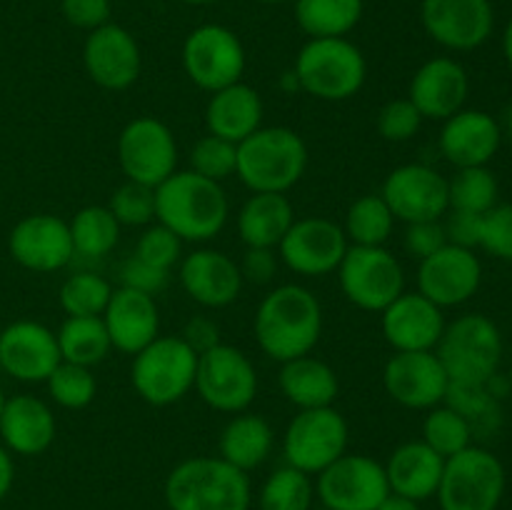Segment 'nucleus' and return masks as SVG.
I'll return each instance as SVG.
<instances>
[{"label":"nucleus","mask_w":512,"mask_h":510,"mask_svg":"<svg viewBox=\"0 0 512 510\" xmlns=\"http://www.w3.org/2000/svg\"><path fill=\"white\" fill-rule=\"evenodd\" d=\"M468 93V70L448 55L425 60L408 85V100L420 110L423 120H448L465 108Z\"/></svg>","instance_id":"obj_25"},{"label":"nucleus","mask_w":512,"mask_h":510,"mask_svg":"<svg viewBox=\"0 0 512 510\" xmlns=\"http://www.w3.org/2000/svg\"><path fill=\"white\" fill-rule=\"evenodd\" d=\"M383 465L390 493L423 503L438 493L445 458L423 440H408V443L398 445L390 453L388 463Z\"/></svg>","instance_id":"obj_30"},{"label":"nucleus","mask_w":512,"mask_h":510,"mask_svg":"<svg viewBox=\"0 0 512 510\" xmlns=\"http://www.w3.org/2000/svg\"><path fill=\"white\" fill-rule=\"evenodd\" d=\"M83 65L88 78L103 90H128L143 70V55L135 35L118 23L90 30L83 45Z\"/></svg>","instance_id":"obj_17"},{"label":"nucleus","mask_w":512,"mask_h":510,"mask_svg":"<svg viewBox=\"0 0 512 510\" xmlns=\"http://www.w3.org/2000/svg\"><path fill=\"white\" fill-rule=\"evenodd\" d=\"M260 380L253 360L240 348L218 343L198 355L195 370V393L208 408L218 413L238 415L253 405Z\"/></svg>","instance_id":"obj_10"},{"label":"nucleus","mask_w":512,"mask_h":510,"mask_svg":"<svg viewBox=\"0 0 512 510\" xmlns=\"http://www.w3.org/2000/svg\"><path fill=\"white\" fill-rule=\"evenodd\" d=\"M450 210L483 215L498 205V180L488 165L478 168H458L448 180Z\"/></svg>","instance_id":"obj_40"},{"label":"nucleus","mask_w":512,"mask_h":510,"mask_svg":"<svg viewBox=\"0 0 512 510\" xmlns=\"http://www.w3.org/2000/svg\"><path fill=\"white\" fill-rule=\"evenodd\" d=\"M348 440V420L338 408L298 410L283 433L285 465L318 475L348 453Z\"/></svg>","instance_id":"obj_11"},{"label":"nucleus","mask_w":512,"mask_h":510,"mask_svg":"<svg viewBox=\"0 0 512 510\" xmlns=\"http://www.w3.org/2000/svg\"><path fill=\"white\" fill-rule=\"evenodd\" d=\"M300 93L325 103L355 98L368 80V60L348 38H308L293 63Z\"/></svg>","instance_id":"obj_5"},{"label":"nucleus","mask_w":512,"mask_h":510,"mask_svg":"<svg viewBox=\"0 0 512 510\" xmlns=\"http://www.w3.org/2000/svg\"><path fill=\"white\" fill-rule=\"evenodd\" d=\"M55 433H58V420L43 398L28 393L5 398L0 413V443L10 453L25 458L45 453L53 445Z\"/></svg>","instance_id":"obj_28"},{"label":"nucleus","mask_w":512,"mask_h":510,"mask_svg":"<svg viewBox=\"0 0 512 510\" xmlns=\"http://www.w3.org/2000/svg\"><path fill=\"white\" fill-rule=\"evenodd\" d=\"M115 153L125 180L150 188H158L178 170V143L173 130L153 115L128 120L118 135Z\"/></svg>","instance_id":"obj_13"},{"label":"nucleus","mask_w":512,"mask_h":510,"mask_svg":"<svg viewBox=\"0 0 512 510\" xmlns=\"http://www.w3.org/2000/svg\"><path fill=\"white\" fill-rule=\"evenodd\" d=\"M445 405L458 410L473 425V433L475 425L498 415V398L490 393L488 383H453L450 380L448 393H445Z\"/></svg>","instance_id":"obj_46"},{"label":"nucleus","mask_w":512,"mask_h":510,"mask_svg":"<svg viewBox=\"0 0 512 510\" xmlns=\"http://www.w3.org/2000/svg\"><path fill=\"white\" fill-rule=\"evenodd\" d=\"M435 355L453 383H488L503 360V335L488 315H460L445 323Z\"/></svg>","instance_id":"obj_7"},{"label":"nucleus","mask_w":512,"mask_h":510,"mask_svg":"<svg viewBox=\"0 0 512 510\" xmlns=\"http://www.w3.org/2000/svg\"><path fill=\"white\" fill-rule=\"evenodd\" d=\"M163 495L170 510H250L253 505L248 473L220 455L180 460L165 478Z\"/></svg>","instance_id":"obj_3"},{"label":"nucleus","mask_w":512,"mask_h":510,"mask_svg":"<svg viewBox=\"0 0 512 510\" xmlns=\"http://www.w3.org/2000/svg\"><path fill=\"white\" fill-rule=\"evenodd\" d=\"M260 3H270V5H275V3H288V0H260Z\"/></svg>","instance_id":"obj_62"},{"label":"nucleus","mask_w":512,"mask_h":510,"mask_svg":"<svg viewBox=\"0 0 512 510\" xmlns=\"http://www.w3.org/2000/svg\"><path fill=\"white\" fill-rule=\"evenodd\" d=\"M180 58L190 83L205 93L240 83L248 65V55L238 35L218 23H205L190 30Z\"/></svg>","instance_id":"obj_12"},{"label":"nucleus","mask_w":512,"mask_h":510,"mask_svg":"<svg viewBox=\"0 0 512 510\" xmlns=\"http://www.w3.org/2000/svg\"><path fill=\"white\" fill-rule=\"evenodd\" d=\"M195 370L198 353L180 335H158L133 355L130 383L148 405L168 408L195 388Z\"/></svg>","instance_id":"obj_6"},{"label":"nucleus","mask_w":512,"mask_h":510,"mask_svg":"<svg viewBox=\"0 0 512 510\" xmlns=\"http://www.w3.org/2000/svg\"><path fill=\"white\" fill-rule=\"evenodd\" d=\"M448 243L445 238L443 220H423V223H408L403 235V248L405 253L413 258L425 260L428 255L438 253L443 245Z\"/></svg>","instance_id":"obj_50"},{"label":"nucleus","mask_w":512,"mask_h":510,"mask_svg":"<svg viewBox=\"0 0 512 510\" xmlns=\"http://www.w3.org/2000/svg\"><path fill=\"white\" fill-rule=\"evenodd\" d=\"M75 255L105 258L115 250L123 225L115 220L108 205H85L68 220Z\"/></svg>","instance_id":"obj_36"},{"label":"nucleus","mask_w":512,"mask_h":510,"mask_svg":"<svg viewBox=\"0 0 512 510\" xmlns=\"http://www.w3.org/2000/svg\"><path fill=\"white\" fill-rule=\"evenodd\" d=\"M230 203L223 183L193 170H175L155 188V220L173 230L183 243H208L223 233Z\"/></svg>","instance_id":"obj_2"},{"label":"nucleus","mask_w":512,"mask_h":510,"mask_svg":"<svg viewBox=\"0 0 512 510\" xmlns=\"http://www.w3.org/2000/svg\"><path fill=\"white\" fill-rule=\"evenodd\" d=\"M15 480V463H13V453L0 443V500L10 493Z\"/></svg>","instance_id":"obj_55"},{"label":"nucleus","mask_w":512,"mask_h":510,"mask_svg":"<svg viewBox=\"0 0 512 510\" xmlns=\"http://www.w3.org/2000/svg\"><path fill=\"white\" fill-rule=\"evenodd\" d=\"M395 215L380 193L360 195L345 213V238L350 245H385L393 235Z\"/></svg>","instance_id":"obj_37"},{"label":"nucleus","mask_w":512,"mask_h":510,"mask_svg":"<svg viewBox=\"0 0 512 510\" xmlns=\"http://www.w3.org/2000/svg\"><path fill=\"white\" fill-rule=\"evenodd\" d=\"M345 300L365 313H383L405 293V270L385 245H350L338 265Z\"/></svg>","instance_id":"obj_8"},{"label":"nucleus","mask_w":512,"mask_h":510,"mask_svg":"<svg viewBox=\"0 0 512 510\" xmlns=\"http://www.w3.org/2000/svg\"><path fill=\"white\" fill-rule=\"evenodd\" d=\"M133 255L153 265V268L170 273L180 263V258H183V240L173 230L155 220V223L143 228L138 243H135Z\"/></svg>","instance_id":"obj_45"},{"label":"nucleus","mask_w":512,"mask_h":510,"mask_svg":"<svg viewBox=\"0 0 512 510\" xmlns=\"http://www.w3.org/2000/svg\"><path fill=\"white\" fill-rule=\"evenodd\" d=\"M500 128H505V133L512 138V100H510L508 108H505V118H503V125H500Z\"/></svg>","instance_id":"obj_59"},{"label":"nucleus","mask_w":512,"mask_h":510,"mask_svg":"<svg viewBox=\"0 0 512 510\" xmlns=\"http://www.w3.org/2000/svg\"><path fill=\"white\" fill-rule=\"evenodd\" d=\"M188 163V170H193V173L215 180V183H223V180L233 178L235 168H238V145L208 133L195 140V145L190 148Z\"/></svg>","instance_id":"obj_43"},{"label":"nucleus","mask_w":512,"mask_h":510,"mask_svg":"<svg viewBox=\"0 0 512 510\" xmlns=\"http://www.w3.org/2000/svg\"><path fill=\"white\" fill-rule=\"evenodd\" d=\"M8 250L15 263L33 273H58L75 258L68 220L53 213L25 215L8 235Z\"/></svg>","instance_id":"obj_19"},{"label":"nucleus","mask_w":512,"mask_h":510,"mask_svg":"<svg viewBox=\"0 0 512 510\" xmlns=\"http://www.w3.org/2000/svg\"><path fill=\"white\" fill-rule=\"evenodd\" d=\"M380 330L393 353L435 350L445 330L443 308L418 290H405L380 313Z\"/></svg>","instance_id":"obj_24"},{"label":"nucleus","mask_w":512,"mask_h":510,"mask_svg":"<svg viewBox=\"0 0 512 510\" xmlns=\"http://www.w3.org/2000/svg\"><path fill=\"white\" fill-rule=\"evenodd\" d=\"M503 143V128L498 120L485 110L463 108L448 120L440 130V153L450 165L458 168H478L495 158Z\"/></svg>","instance_id":"obj_26"},{"label":"nucleus","mask_w":512,"mask_h":510,"mask_svg":"<svg viewBox=\"0 0 512 510\" xmlns=\"http://www.w3.org/2000/svg\"><path fill=\"white\" fill-rule=\"evenodd\" d=\"M505 493V468L490 450L470 448L445 458L438 485L440 510H498Z\"/></svg>","instance_id":"obj_9"},{"label":"nucleus","mask_w":512,"mask_h":510,"mask_svg":"<svg viewBox=\"0 0 512 510\" xmlns=\"http://www.w3.org/2000/svg\"><path fill=\"white\" fill-rule=\"evenodd\" d=\"M308 143L288 125H263L238 143L235 175L250 193H288L308 170Z\"/></svg>","instance_id":"obj_4"},{"label":"nucleus","mask_w":512,"mask_h":510,"mask_svg":"<svg viewBox=\"0 0 512 510\" xmlns=\"http://www.w3.org/2000/svg\"><path fill=\"white\" fill-rule=\"evenodd\" d=\"M180 3H185V5H210V3H215V0H180Z\"/></svg>","instance_id":"obj_60"},{"label":"nucleus","mask_w":512,"mask_h":510,"mask_svg":"<svg viewBox=\"0 0 512 510\" xmlns=\"http://www.w3.org/2000/svg\"><path fill=\"white\" fill-rule=\"evenodd\" d=\"M503 50H505V60H508L512 70V18L508 20V28H505V35H503Z\"/></svg>","instance_id":"obj_58"},{"label":"nucleus","mask_w":512,"mask_h":510,"mask_svg":"<svg viewBox=\"0 0 512 510\" xmlns=\"http://www.w3.org/2000/svg\"><path fill=\"white\" fill-rule=\"evenodd\" d=\"M253 333L258 348L275 363L308 355L323 335V305L305 285H275L258 303Z\"/></svg>","instance_id":"obj_1"},{"label":"nucleus","mask_w":512,"mask_h":510,"mask_svg":"<svg viewBox=\"0 0 512 510\" xmlns=\"http://www.w3.org/2000/svg\"><path fill=\"white\" fill-rule=\"evenodd\" d=\"M113 295V283L98 273H75L60 285V308L65 318H100Z\"/></svg>","instance_id":"obj_39"},{"label":"nucleus","mask_w":512,"mask_h":510,"mask_svg":"<svg viewBox=\"0 0 512 510\" xmlns=\"http://www.w3.org/2000/svg\"><path fill=\"white\" fill-rule=\"evenodd\" d=\"M60 360L55 330L38 320H15L0 333V368L20 383H45Z\"/></svg>","instance_id":"obj_23"},{"label":"nucleus","mask_w":512,"mask_h":510,"mask_svg":"<svg viewBox=\"0 0 512 510\" xmlns=\"http://www.w3.org/2000/svg\"><path fill=\"white\" fill-rule=\"evenodd\" d=\"M420 125H423V115L408 98L388 100L375 118V128L388 143H408L410 138H415Z\"/></svg>","instance_id":"obj_47"},{"label":"nucleus","mask_w":512,"mask_h":510,"mask_svg":"<svg viewBox=\"0 0 512 510\" xmlns=\"http://www.w3.org/2000/svg\"><path fill=\"white\" fill-rule=\"evenodd\" d=\"M168 278H170V273L153 268V265H148L145 260L135 258V255L125 258L118 268V280L123 288H133V290H140V293H148V295H158L160 290H165Z\"/></svg>","instance_id":"obj_49"},{"label":"nucleus","mask_w":512,"mask_h":510,"mask_svg":"<svg viewBox=\"0 0 512 510\" xmlns=\"http://www.w3.org/2000/svg\"><path fill=\"white\" fill-rule=\"evenodd\" d=\"M480 248L512 263V203L493 205L480 220Z\"/></svg>","instance_id":"obj_48"},{"label":"nucleus","mask_w":512,"mask_h":510,"mask_svg":"<svg viewBox=\"0 0 512 510\" xmlns=\"http://www.w3.org/2000/svg\"><path fill=\"white\" fill-rule=\"evenodd\" d=\"M483 283L480 258L468 248L445 243L438 253L428 255L418 265V293L433 300L438 308L463 305L478 293Z\"/></svg>","instance_id":"obj_21"},{"label":"nucleus","mask_w":512,"mask_h":510,"mask_svg":"<svg viewBox=\"0 0 512 510\" xmlns=\"http://www.w3.org/2000/svg\"><path fill=\"white\" fill-rule=\"evenodd\" d=\"M273 445L275 433L268 420L245 410V413L233 415L220 430L218 455L243 473H250L270 458Z\"/></svg>","instance_id":"obj_33"},{"label":"nucleus","mask_w":512,"mask_h":510,"mask_svg":"<svg viewBox=\"0 0 512 510\" xmlns=\"http://www.w3.org/2000/svg\"><path fill=\"white\" fill-rule=\"evenodd\" d=\"M315 500L313 475L283 465L265 478L258 493L260 510H310Z\"/></svg>","instance_id":"obj_38"},{"label":"nucleus","mask_w":512,"mask_h":510,"mask_svg":"<svg viewBox=\"0 0 512 510\" xmlns=\"http://www.w3.org/2000/svg\"><path fill=\"white\" fill-rule=\"evenodd\" d=\"M363 10V0H295V20L308 38H348Z\"/></svg>","instance_id":"obj_34"},{"label":"nucleus","mask_w":512,"mask_h":510,"mask_svg":"<svg viewBox=\"0 0 512 510\" xmlns=\"http://www.w3.org/2000/svg\"><path fill=\"white\" fill-rule=\"evenodd\" d=\"M508 385H510V393H512V368H510V375H508Z\"/></svg>","instance_id":"obj_63"},{"label":"nucleus","mask_w":512,"mask_h":510,"mask_svg":"<svg viewBox=\"0 0 512 510\" xmlns=\"http://www.w3.org/2000/svg\"><path fill=\"white\" fill-rule=\"evenodd\" d=\"M278 250L275 248H245L240 260V273L245 283L268 285L278 273Z\"/></svg>","instance_id":"obj_53"},{"label":"nucleus","mask_w":512,"mask_h":510,"mask_svg":"<svg viewBox=\"0 0 512 510\" xmlns=\"http://www.w3.org/2000/svg\"><path fill=\"white\" fill-rule=\"evenodd\" d=\"M378 510H423V508H420L418 500H410V498H403V495L390 493L388 498L378 505Z\"/></svg>","instance_id":"obj_56"},{"label":"nucleus","mask_w":512,"mask_h":510,"mask_svg":"<svg viewBox=\"0 0 512 510\" xmlns=\"http://www.w3.org/2000/svg\"><path fill=\"white\" fill-rule=\"evenodd\" d=\"M60 13L73 28L95 30L110 23V0H60Z\"/></svg>","instance_id":"obj_51"},{"label":"nucleus","mask_w":512,"mask_h":510,"mask_svg":"<svg viewBox=\"0 0 512 510\" xmlns=\"http://www.w3.org/2000/svg\"><path fill=\"white\" fill-rule=\"evenodd\" d=\"M55 338H58L60 358L85 368L100 365L113 350L103 318H65Z\"/></svg>","instance_id":"obj_35"},{"label":"nucleus","mask_w":512,"mask_h":510,"mask_svg":"<svg viewBox=\"0 0 512 510\" xmlns=\"http://www.w3.org/2000/svg\"><path fill=\"white\" fill-rule=\"evenodd\" d=\"M3 405H5V395H3V388H0V413H3Z\"/></svg>","instance_id":"obj_61"},{"label":"nucleus","mask_w":512,"mask_h":510,"mask_svg":"<svg viewBox=\"0 0 512 510\" xmlns=\"http://www.w3.org/2000/svg\"><path fill=\"white\" fill-rule=\"evenodd\" d=\"M450 378L435 350L393 353L383 368V388L408 410H430L445 403Z\"/></svg>","instance_id":"obj_20"},{"label":"nucleus","mask_w":512,"mask_h":510,"mask_svg":"<svg viewBox=\"0 0 512 510\" xmlns=\"http://www.w3.org/2000/svg\"><path fill=\"white\" fill-rule=\"evenodd\" d=\"M315 478V495L325 510H378L390 495L385 465L363 453L340 455Z\"/></svg>","instance_id":"obj_14"},{"label":"nucleus","mask_w":512,"mask_h":510,"mask_svg":"<svg viewBox=\"0 0 512 510\" xmlns=\"http://www.w3.org/2000/svg\"><path fill=\"white\" fill-rule=\"evenodd\" d=\"M45 385H48L50 400L65 410L88 408L98 395V380H95L93 368L65 363V360H60L58 368L48 375Z\"/></svg>","instance_id":"obj_42"},{"label":"nucleus","mask_w":512,"mask_h":510,"mask_svg":"<svg viewBox=\"0 0 512 510\" xmlns=\"http://www.w3.org/2000/svg\"><path fill=\"white\" fill-rule=\"evenodd\" d=\"M180 338H183L198 355L205 353V350L215 348L218 343H223V340H220L218 323H215L213 318H205V315H193V318L185 323L183 335H180Z\"/></svg>","instance_id":"obj_54"},{"label":"nucleus","mask_w":512,"mask_h":510,"mask_svg":"<svg viewBox=\"0 0 512 510\" xmlns=\"http://www.w3.org/2000/svg\"><path fill=\"white\" fill-rule=\"evenodd\" d=\"M295 223L293 203L285 193H253L238 210V235L245 248H275Z\"/></svg>","instance_id":"obj_32"},{"label":"nucleus","mask_w":512,"mask_h":510,"mask_svg":"<svg viewBox=\"0 0 512 510\" xmlns=\"http://www.w3.org/2000/svg\"><path fill=\"white\" fill-rule=\"evenodd\" d=\"M423 443H428L435 453H440L443 458L460 453V450L470 448V440H473V425L453 410L450 405L440 403L435 408L428 410L423 420Z\"/></svg>","instance_id":"obj_41"},{"label":"nucleus","mask_w":512,"mask_h":510,"mask_svg":"<svg viewBox=\"0 0 512 510\" xmlns=\"http://www.w3.org/2000/svg\"><path fill=\"white\" fill-rule=\"evenodd\" d=\"M443 228L445 238L450 245H458V248H480V220L483 215L475 213H463V210H448L443 215Z\"/></svg>","instance_id":"obj_52"},{"label":"nucleus","mask_w":512,"mask_h":510,"mask_svg":"<svg viewBox=\"0 0 512 510\" xmlns=\"http://www.w3.org/2000/svg\"><path fill=\"white\" fill-rule=\"evenodd\" d=\"M178 280L185 295L208 310L233 305L245 285L240 265L215 248H195L183 255L178 263Z\"/></svg>","instance_id":"obj_22"},{"label":"nucleus","mask_w":512,"mask_h":510,"mask_svg":"<svg viewBox=\"0 0 512 510\" xmlns=\"http://www.w3.org/2000/svg\"><path fill=\"white\" fill-rule=\"evenodd\" d=\"M420 20L445 50L468 53L493 35L495 13L490 0H423Z\"/></svg>","instance_id":"obj_18"},{"label":"nucleus","mask_w":512,"mask_h":510,"mask_svg":"<svg viewBox=\"0 0 512 510\" xmlns=\"http://www.w3.org/2000/svg\"><path fill=\"white\" fill-rule=\"evenodd\" d=\"M263 118V98L253 85L243 83V80L210 93L208 105H205L208 133L230 140L235 145L243 143L258 128H263Z\"/></svg>","instance_id":"obj_29"},{"label":"nucleus","mask_w":512,"mask_h":510,"mask_svg":"<svg viewBox=\"0 0 512 510\" xmlns=\"http://www.w3.org/2000/svg\"><path fill=\"white\" fill-rule=\"evenodd\" d=\"M280 393L298 410L328 408L340 393V380L333 365L315 358L313 353L280 363Z\"/></svg>","instance_id":"obj_31"},{"label":"nucleus","mask_w":512,"mask_h":510,"mask_svg":"<svg viewBox=\"0 0 512 510\" xmlns=\"http://www.w3.org/2000/svg\"><path fill=\"white\" fill-rule=\"evenodd\" d=\"M350 243L343 225L330 218H295L278 245V258L285 268L305 278H323L338 270Z\"/></svg>","instance_id":"obj_15"},{"label":"nucleus","mask_w":512,"mask_h":510,"mask_svg":"<svg viewBox=\"0 0 512 510\" xmlns=\"http://www.w3.org/2000/svg\"><path fill=\"white\" fill-rule=\"evenodd\" d=\"M110 335L113 350L135 355L160 335V310L155 295L133 288H113L110 303L100 315Z\"/></svg>","instance_id":"obj_27"},{"label":"nucleus","mask_w":512,"mask_h":510,"mask_svg":"<svg viewBox=\"0 0 512 510\" xmlns=\"http://www.w3.org/2000/svg\"><path fill=\"white\" fill-rule=\"evenodd\" d=\"M380 195L395 220H403L405 225L443 220L450 210L448 178L425 163H408L390 170Z\"/></svg>","instance_id":"obj_16"},{"label":"nucleus","mask_w":512,"mask_h":510,"mask_svg":"<svg viewBox=\"0 0 512 510\" xmlns=\"http://www.w3.org/2000/svg\"><path fill=\"white\" fill-rule=\"evenodd\" d=\"M280 88H283L285 93H295V90H300V85H298V78H295L293 68H290L288 73L283 75V80H280Z\"/></svg>","instance_id":"obj_57"},{"label":"nucleus","mask_w":512,"mask_h":510,"mask_svg":"<svg viewBox=\"0 0 512 510\" xmlns=\"http://www.w3.org/2000/svg\"><path fill=\"white\" fill-rule=\"evenodd\" d=\"M108 210L123 228H145L155 223V188L125 180L110 195Z\"/></svg>","instance_id":"obj_44"}]
</instances>
